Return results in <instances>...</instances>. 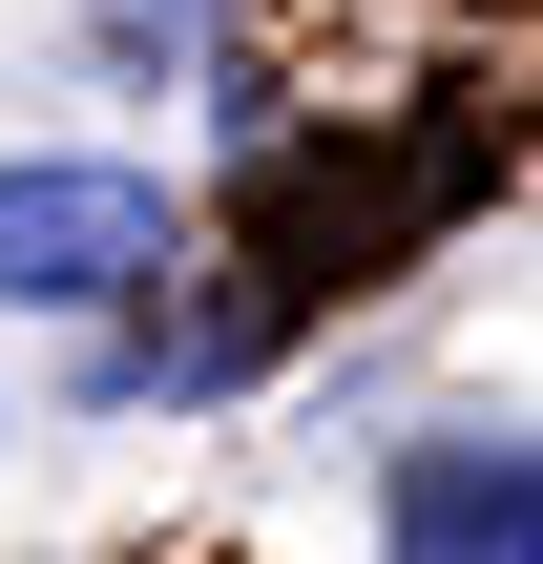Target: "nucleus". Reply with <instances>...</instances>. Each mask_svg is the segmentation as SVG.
<instances>
[{
	"label": "nucleus",
	"mask_w": 543,
	"mask_h": 564,
	"mask_svg": "<svg viewBox=\"0 0 543 564\" xmlns=\"http://www.w3.org/2000/svg\"><path fill=\"white\" fill-rule=\"evenodd\" d=\"M502 188V147L481 126H419V147H272V188H251V293L272 314H314V293H377L419 230H460Z\"/></svg>",
	"instance_id": "f257e3e1"
},
{
	"label": "nucleus",
	"mask_w": 543,
	"mask_h": 564,
	"mask_svg": "<svg viewBox=\"0 0 543 564\" xmlns=\"http://www.w3.org/2000/svg\"><path fill=\"white\" fill-rule=\"evenodd\" d=\"M105 63H230V0H84Z\"/></svg>",
	"instance_id": "20e7f679"
},
{
	"label": "nucleus",
	"mask_w": 543,
	"mask_h": 564,
	"mask_svg": "<svg viewBox=\"0 0 543 564\" xmlns=\"http://www.w3.org/2000/svg\"><path fill=\"white\" fill-rule=\"evenodd\" d=\"M126 272H167V188L146 167H0V293L21 314H105Z\"/></svg>",
	"instance_id": "f03ea898"
},
{
	"label": "nucleus",
	"mask_w": 543,
	"mask_h": 564,
	"mask_svg": "<svg viewBox=\"0 0 543 564\" xmlns=\"http://www.w3.org/2000/svg\"><path fill=\"white\" fill-rule=\"evenodd\" d=\"M377 523H398V564H543V460L523 440H419L377 481Z\"/></svg>",
	"instance_id": "7ed1b4c3"
}]
</instances>
